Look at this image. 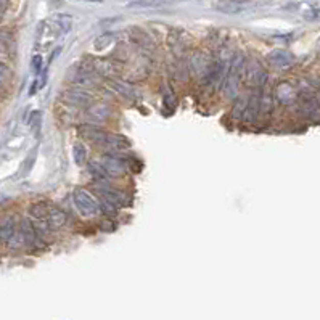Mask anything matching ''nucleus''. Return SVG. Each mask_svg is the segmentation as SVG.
I'll return each instance as SVG.
<instances>
[{"label":"nucleus","instance_id":"obj_13","mask_svg":"<svg viewBox=\"0 0 320 320\" xmlns=\"http://www.w3.org/2000/svg\"><path fill=\"white\" fill-rule=\"evenodd\" d=\"M275 97H277V100L282 103V105H291L296 102L298 98V94L294 90V87L288 82H282L279 84L277 90H275Z\"/></svg>","mask_w":320,"mask_h":320},{"label":"nucleus","instance_id":"obj_30","mask_svg":"<svg viewBox=\"0 0 320 320\" xmlns=\"http://www.w3.org/2000/svg\"><path fill=\"white\" fill-rule=\"evenodd\" d=\"M8 4H10V0H0V13H4L8 8Z\"/></svg>","mask_w":320,"mask_h":320},{"label":"nucleus","instance_id":"obj_28","mask_svg":"<svg viewBox=\"0 0 320 320\" xmlns=\"http://www.w3.org/2000/svg\"><path fill=\"white\" fill-rule=\"evenodd\" d=\"M31 68H32V71H34V74H39L40 73V70H42V57H40V55H36V57L32 58Z\"/></svg>","mask_w":320,"mask_h":320},{"label":"nucleus","instance_id":"obj_26","mask_svg":"<svg viewBox=\"0 0 320 320\" xmlns=\"http://www.w3.org/2000/svg\"><path fill=\"white\" fill-rule=\"evenodd\" d=\"M304 19L311 21V23H315V21H320V8H309L304 13Z\"/></svg>","mask_w":320,"mask_h":320},{"label":"nucleus","instance_id":"obj_20","mask_svg":"<svg viewBox=\"0 0 320 320\" xmlns=\"http://www.w3.org/2000/svg\"><path fill=\"white\" fill-rule=\"evenodd\" d=\"M89 171L94 175L95 182H106V180H109L108 174L105 172V169H103V166L100 164V161H92V163H89Z\"/></svg>","mask_w":320,"mask_h":320},{"label":"nucleus","instance_id":"obj_17","mask_svg":"<svg viewBox=\"0 0 320 320\" xmlns=\"http://www.w3.org/2000/svg\"><path fill=\"white\" fill-rule=\"evenodd\" d=\"M109 87H113V89L119 95H123L124 98H134L135 97L134 87H132L130 84H127V82H124V81L118 79V77H115V79H109Z\"/></svg>","mask_w":320,"mask_h":320},{"label":"nucleus","instance_id":"obj_23","mask_svg":"<svg viewBox=\"0 0 320 320\" xmlns=\"http://www.w3.org/2000/svg\"><path fill=\"white\" fill-rule=\"evenodd\" d=\"M161 4V0H134V2H130L127 7L129 8H153V7H158Z\"/></svg>","mask_w":320,"mask_h":320},{"label":"nucleus","instance_id":"obj_31","mask_svg":"<svg viewBox=\"0 0 320 320\" xmlns=\"http://www.w3.org/2000/svg\"><path fill=\"white\" fill-rule=\"evenodd\" d=\"M102 228L103 230H113L115 228V224L111 222V220H108V222H103L102 224Z\"/></svg>","mask_w":320,"mask_h":320},{"label":"nucleus","instance_id":"obj_9","mask_svg":"<svg viewBox=\"0 0 320 320\" xmlns=\"http://www.w3.org/2000/svg\"><path fill=\"white\" fill-rule=\"evenodd\" d=\"M77 132H79V135L82 139L95 143V145H100V143L105 140V137L108 135V132L103 127H100L98 124H94V123L81 124L79 129H77Z\"/></svg>","mask_w":320,"mask_h":320},{"label":"nucleus","instance_id":"obj_21","mask_svg":"<svg viewBox=\"0 0 320 320\" xmlns=\"http://www.w3.org/2000/svg\"><path fill=\"white\" fill-rule=\"evenodd\" d=\"M115 39H116L115 32H105V34H100L95 39L94 47H95V50H103V49L111 45V43L115 42Z\"/></svg>","mask_w":320,"mask_h":320},{"label":"nucleus","instance_id":"obj_3","mask_svg":"<svg viewBox=\"0 0 320 320\" xmlns=\"http://www.w3.org/2000/svg\"><path fill=\"white\" fill-rule=\"evenodd\" d=\"M100 164L103 166L105 172L108 174V177H123L127 172V163L126 159L118 153H106L102 156Z\"/></svg>","mask_w":320,"mask_h":320},{"label":"nucleus","instance_id":"obj_12","mask_svg":"<svg viewBox=\"0 0 320 320\" xmlns=\"http://www.w3.org/2000/svg\"><path fill=\"white\" fill-rule=\"evenodd\" d=\"M100 147L106 148V150H111L113 153H118V151H124L130 147V142L126 135H119V134H108L105 137V140L100 143Z\"/></svg>","mask_w":320,"mask_h":320},{"label":"nucleus","instance_id":"obj_2","mask_svg":"<svg viewBox=\"0 0 320 320\" xmlns=\"http://www.w3.org/2000/svg\"><path fill=\"white\" fill-rule=\"evenodd\" d=\"M94 192L97 193V196L100 198L102 201H106L108 204L118 208H123L126 204V196L124 193H121L119 190H116L115 187H111L106 182H95L94 184Z\"/></svg>","mask_w":320,"mask_h":320},{"label":"nucleus","instance_id":"obj_19","mask_svg":"<svg viewBox=\"0 0 320 320\" xmlns=\"http://www.w3.org/2000/svg\"><path fill=\"white\" fill-rule=\"evenodd\" d=\"M246 102H248V97H237L235 98V103H234V108H232V119L234 121H243V115H245V108H246Z\"/></svg>","mask_w":320,"mask_h":320},{"label":"nucleus","instance_id":"obj_33","mask_svg":"<svg viewBox=\"0 0 320 320\" xmlns=\"http://www.w3.org/2000/svg\"><path fill=\"white\" fill-rule=\"evenodd\" d=\"M85 2H95V4H100L102 0H85Z\"/></svg>","mask_w":320,"mask_h":320},{"label":"nucleus","instance_id":"obj_10","mask_svg":"<svg viewBox=\"0 0 320 320\" xmlns=\"http://www.w3.org/2000/svg\"><path fill=\"white\" fill-rule=\"evenodd\" d=\"M267 60L273 68H277V70H286L294 63L293 55L290 52H286V50H282V49L270 52L267 55Z\"/></svg>","mask_w":320,"mask_h":320},{"label":"nucleus","instance_id":"obj_15","mask_svg":"<svg viewBox=\"0 0 320 320\" xmlns=\"http://www.w3.org/2000/svg\"><path fill=\"white\" fill-rule=\"evenodd\" d=\"M50 208H52V204H49L45 201H37V203H32L28 208V214L32 220H36V222H42V220H47Z\"/></svg>","mask_w":320,"mask_h":320},{"label":"nucleus","instance_id":"obj_5","mask_svg":"<svg viewBox=\"0 0 320 320\" xmlns=\"http://www.w3.org/2000/svg\"><path fill=\"white\" fill-rule=\"evenodd\" d=\"M298 102H300V106L307 118L318 119L320 103H318V98L315 97L314 92H311L309 89H301L300 94H298Z\"/></svg>","mask_w":320,"mask_h":320},{"label":"nucleus","instance_id":"obj_16","mask_svg":"<svg viewBox=\"0 0 320 320\" xmlns=\"http://www.w3.org/2000/svg\"><path fill=\"white\" fill-rule=\"evenodd\" d=\"M47 224H49V227L52 230L61 228L66 224V214H64L63 209L52 206L50 208V213H49V217H47Z\"/></svg>","mask_w":320,"mask_h":320},{"label":"nucleus","instance_id":"obj_22","mask_svg":"<svg viewBox=\"0 0 320 320\" xmlns=\"http://www.w3.org/2000/svg\"><path fill=\"white\" fill-rule=\"evenodd\" d=\"M216 10L217 12H222V13H228V15H235V13H240L241 8L238 4H235V2H219V4H216Z\"/></svg>","mask_w":320,"mask_h":320},{"label":"nucleus","instance_id":"obj_1","mask_svg":"<svg viewBox=\"0 0 320 320\" xmlns=\"http://www.w3.org/2000/svg\"><path fill=\"white\" fill-rule=\"evenodd\" d=\"M73 201L77 211L81 213V216L84 217H94L98 214V201L97 198L87 190H76L73 195Z\"/></svg>","mask_w":320,"mask_h":320},{"label":"nucleus","instance_id":"obj_24","mask_svg":"<svg viewBox=\"0 0 320 320\" xmlns=\"http://www.w3.org/2000/svg\"><path fill=\"white\" fill-rule=\"evenodd\" d=\"M58 26L63 29V32H68L73 26V18L70 15H58Z\"/></svg>","mask_w":320,"mask_h":320},{"label":"nucleus","instance_id":"obj_25","mask_svg":"<svg viewBox=\"0 0 320 320\" xmlns=\"http://www.w3.org/2000/svg\"><path fill=\"white\" fill-rule=\"evenodd\" d=\"M98 211H102L103 214H106L108 217H111V216H115V213H116V208L115 206H111V204H108L106 201H98Z\"/></svg>","mask_w":320,"mask_h":320},{"label":"nucleus","instance_id":"obj_14","mask_svg":"<svg viewBox=\"0 0 320 320\" xmlns=\"http://www.w3.org/2000/svg\"><path fill=\"white\" fill-rule=\"evenodd\" d=\"M15 234H16V220L13 216H7L0 220V243L7 245Z\"/></svg>","mask_w":320,"mask_h":320},{"label":"nucleus","instance_id":"obj_18","mask_svg":"<svg viewBox=\"0 0 320 320\" xmlns=\"http://www.w3.org/2000/svg\"><path fill=\"white\" fill-rule=\"evenodd\" d=\"M73 159L77 166H84L87 163V147L82 142H76L73 145Z\"/></svg>","mask_w":320,"mask_h":320},{"label":"nucleus","instance_id":"obj_29","mask_svg":"<svg viewBox=\"0 0 320 320\" xmlns=\"http://www.w3.org/2000/svg\"><path fill=\"white\" fill-rule=\"evenodd\" d=\"M40 119H42V116H40V113H39V111H34V113H32V119H31V124H32V127L39 129V126H40Z\"/></svg>","mask_w":320,"mask_h":320},{"label":"nucleus","instance_id":"obj_8","mask_svg":"<svg viewBox=\"0 0 320 320\" xmlns=\"http://www.w3.org/2000/svg\"><path fill=\"white\" fill-rule=\"evenodd\" d=\"M63 98L68 103L81 108H87L89 105H92V95L85 89H82V87H71V89L64 90Z\"/></svg>","mask_w":320,"mask_h":320},{"label":"nucleus","instance_id":"obj_11","mask_svg":"<svg viewBox=\"0 0 320 320\" xmlns=\"http://www.w3.org/2000/svg\"><path fill=\"white\" fill-rule=\"evenodd\" d=\"M87 116H89L90 123L102 124L111 116V108H109L106 103H92L87 106Z\"/></svg>","mask_w":320,"mask_h":320},{"label":"nucleus","instance_id":"obj_27","mask_svg":"<svg viewBox=\"0 0 320 320\" xmlns=\"http://www.w3.org/2000/svg\"><path fill=\"white\" fill-rule=\"evenodd\" d=\"M12 77V70H10V66L4 61H0V81L5 82L7 79Z\"/></svg>","mask_w":320,"mask_h":320},{"label":"nucleus","instance_id":"obj_7","mask_svg":"<svg viewBox=\"0 0 320 320\" xmlns=\"http://www.w3.org/2000/svg\"><path fill=\"white\" fill-rule=\"evenodd\" d=\"M92 71L98 77H108V79H115L119 73V66L113 60H105V58H95L90 63Z\"/></svg>","mask_w":320,"mask_h":320},{"label":"nucleus","instance_id":"obj_4","mask_svg":"<svg viewBox=\"0 0 320 320\" xmlns=\"http://www.w3.org/2000/svg\"><path fill=\"white\" fill-rule=\"evenodd\" d=\"M264 89H259V87H253V90L248 95V102H246V108H245V115H243V121L246 124H256L258 119L261 116V94Z\"/></svg>","mask_w":320,"mask_h":320},{"label":"nucleus","instance_id":"obj_32","mask_svg":"<svg viewBox=\"0 0 320 320\" xmlns=\"http://www.w3.org/2000/svg\"><path fill=\"white\" fill-rule=\"evenodd\" d=\"M2 97H4V82L0 81V100H2Z\"/></svg>","mask_w":320,"mask_h":320},{"label":"nucleus","instance_id":"obj_6","mask_svg":"<svg viewBox=\"0 0 320 320\" xmlns=\"http://www.w3.org/2000/svg\"><path fill=\"white\" fill-rule=\"evenodd\" d=\"M19 232H21V235H23L25 238V245L28 246H40L43 243V237L39 234V230L34 224V220H32L31 217H23L21 219V222H19Z\"/></svg>","mask_w":320,"mask_h":320}]
</instances>
